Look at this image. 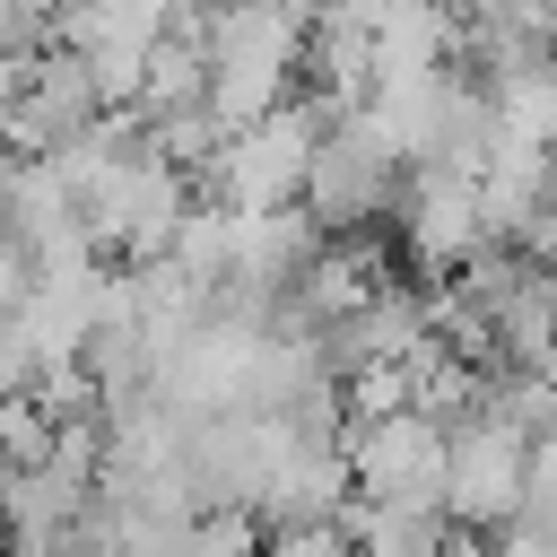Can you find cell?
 <instances>
[{"mask_svg":"<svg viewBox=\"0 0 557 557\" xmlns=\"http://www.w3.org/2000/svg\"><path fill=\"white\" fill-rule=\"evenodd\" d=\"M400 183H409V148L392 139V122L374 104H348V113L322 122V148H313V174H305V209H313L322 235L400 209Z\"/></svg>","mask_w":557,"mask_h":557,"instance_id":"obj_1","label":"cell"},{"mask_svg":"<svg viewBox=\"0 0 557 557\" xmlns=\"http://www.w3.org/2000/svg\"><path fill=\"white\" fill-rule=\"evenodd\" d=\"M322 122H331V104H296L287 96L261 122L226 131L218 157L200 165L209 200L218 209H296L305 200V174H313V148H322Z\"/></svg>","mask_w":557,"mask_h":557,"instance_id":"obj_2","label":"cell"},{"mask_svg":"<svg viewBox=\"0 0 557 557\" xmlns=\"http://www.w3.org/2000/svg\"><path fill=\"white\" fill-rule=\"evenodd\" d=\"M531 426H513L505 409H461L453 418V453H444V513L461 531H505L522 522V487H531Z\"/></svg>","mask_w":557,"mask_h":557,"instance_id":"obj_3","label":"cell"},{"mask_svg":"<svg viewBox=\"0 0 557 557\" xmlns=\"http://www.w3.org/2000/svg\"><path fill=\"white\" fill-rule=\"evenodd\" d=\"M348 479L366 505H444V453H453V418L435 409H374L339 435Z\"/></svg>","mask_w":557,"mask_h":557,"instance_id":"obj_4","label":"cell"},{"mask_svg":"<svg viewBox=\"0 0 557 557\" xmlns=\"http://www.w3.org/2000/svg\"><path fill=\"white\" fill-rule=\"evenodd\" d=\"M400 226H409V252L426 270H461L487 252V209H479V174L461 165H409L400 183Z\"/></svg>","mask_w":557,"mask_h":557,"instance_id":"obj_5","label":"cell"}]
</instances>
